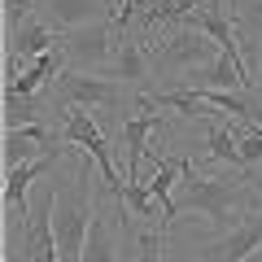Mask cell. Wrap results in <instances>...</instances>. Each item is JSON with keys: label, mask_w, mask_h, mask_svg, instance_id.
I'll return each instance as SVG.
<instances>
[{"label": "cell", "mask_w": 262, "mask_h": 262, "mask_svg": "<svg viewBox=\"0 0 262 262\" xmlns=\"http://www.w3.org/2000/svg\"><path fill=\"white\" fill-rule=\"evenodd\" d=\"M105 75L122 79L127 88H136V92H153L149 79H153V57H149V39L131 35V31H122L118 35V53H114L110 70Z\"/></svg>", "instance_id": "cell-10"}, {"label": "cell", "mask_w": 262, "mask_h": 262, "mask_svg": "<svg viewBox=\"0 0 262 262\" xmlns=\"http://www.w3.org/2000/svg\"><path fill=\"white\" fill-rule=\"evenodd\" d=\"M35 9H39V0H5V35L18 31L27 18H35Z\"/></svg>", "instance_id": "cell-18"}, {"label": "cell", "mask_w": 262, "mask_h": 262, "mask_svg": "<svg viewBox=\"0 0 262 262\" xmlns=\"http://www.w3.org/2000/svg\"><path fill=\"white\" fill-rule=\"evenodd\" d=\"M83 262H122V258H118V241H114V232H110V219L101 214V206H96V214H92V227H88Z\"/></svg>", "instance_id": "cell-14"}, {"label": "cell", "mask_w": 262, "mask_h": 262, "mask_svg": "<svg viewBox=\"0 0 262 262\" xmlns=\"http://www.w3.org/2000/svg\"><path fill=\"white\" fill-rule=\"evenodd\" d=\"M262 245V210H249L236 227H227L219 241L201 249V262H245Z\"/></svg>", "instance_id": "cell-9"}, {"label": "cell", "mask_w": 262, "mask_h": 262, "mask_svg": "<svg viewBox=\"0 0 262 262\" xmlns=\"http://www.w3.org/2000/svg\"><path fill=\"white\" fill-rule=\"evenodd\" d=\"M39 18L53 31L70 35V31H79V27L118 18V0H39Z\"/></svg>", "instance_id": "cell-8"}, {"label": "cell", "mask_w": 262, "mask_h": 262, "mask_svg": "<svg viewBox=\"0 0 262 262\" xmlns=\"http://www.w3.org/2000/svg\"><path fill=\"white\" fill-rule=\"evenodd\" d=\"M70 158H75V153H70ZM92 214H96L92 166L75 158V175H70V184H57V206H53V232H57V258L61 262H83Z\"/></svg>", "instance_id": "cell-2"}, {"label": "cell", "mask_w": 262, "mask_h": 262, "mask_svg": "<svg viewBox=\"0 0 262 262\" xmlns=\"http://www.w3.org/2000/svg\"><path fill=\"white\" fill-rule=\"evenodd\" d=\"M219 53H223V48H219L201 27H175V31H166L162 39H149L153 70H158V75H166V79H184L188 70L214 61Z\"/></svg>", "instance_id": "cell-5"}, {"label": "cell", "mask_w": 262, "mask_h": 262, "mask_svg": "<svg viewBox=\"0 0 262 262\" xmlns=\"http://www.w3.org/2000/svg\"><path fill=\"white\" fill-rule=\"evenodd\" d=\"M158 110H162V105L153 101L149 92H140V101H136V114L122 122V158H127L122 175H127V179H140V162L153 153V149H149V136L166 127V114H158Z\"/></svg>", "instance_id": "cell-7"}, {"label": "cell", "mask_w": 262, "mask_h": 262, "mask_svg": "<svg viewBox=\"0 0 262 262\" xmlns=\"http://www.w3.org/2000/svg\"><path fill=\"white\" fill-rule=\"evenodd\" d=\"M118 18L110 22H92V27H79L66 35V61L70 70H88V75H105L118 53Z\"/></svg>", "instance_id": "cell-6"}, {"label": "cell", "mask_w": 262, "mask_h": 262, "mask_svg": "<svg viewBox=\"0 0 262 262\" xmlns=\"http://www.w3.org/2000/svg\"><path fill=\"white\" fill-rule=\"evenodd\" d=\"M232 18L245 44H262V0H232Z\"/></svg>", "instance_id": "cell-16"}, {"label": "cell", "mask_w": 262, "mask_h": 262, "mask_svg": "<svg viewBox=\"0 0 262 262\" xmlns=\"http://www.w3.org/2000/svg\"><path fill=\"white\" fill-rule=\"evenodd\" d=\"M61 31H53L44 18H27L18 31H9L5 35V57H13V61H31V57H44V53H53V48H61Z\"/></svg>", "instance_id": "cell-12"}, {"label": "cell", "mask_w": 262, "mask_h": 262, "mask_svg": "<svg viewBox=\"0 0 262 262\" xmlns=\"http://www.w3.org/2000/svg\"><path fill=\"white\" fill-rule=\"evenodd\" d=\"M253 184H262V179L245 175V170H236V166L219 170V175H206V170H196L192 162H188L184 179H179V188H175V210L179 214H184V210H201L219 232H227V227H236L249 210H258L262 188H253Z\"/></svg>", "instance_id": "cell-1"}, {"label": "cell", "mask_w": 262, "mask_h": 262, "mask_svg": "<svg viewBox=\"0 0 262 262\" xmlns=\"http://www.w3.org/2000/svg\"><path fill=\"white\" fill-rule=\"evenodd\" d=\"M136 262H166V227H144L136 241Z\"/></svg>", "instance_id": "cell-17"}, {"label": "cell", "mask_w": 262, "mask_h": 262, "mask_svg": "<svg viewBox=\"0 0 262 262\" xmlns=\"http://www.w3.org/2000/svg\"><path fill=\"white\" fill-rule=\"evenodd\" d=\"M48 149H61V136L48 131L44 122H27V127H5V149H0V158H5V170H13L22 162L44 158Z\"/></svg>", "instance_id": "cell-11"}, {"label": "cell", "mask_w": 262, "mask_h": 262, "mask_svg": "<svg viewBox=\"0 0 262 262\" xmlns=\"http://www.w3.org/2000/svg\"><path fill=\"white\" fill-rule=\"evenodd\" d=\"M44 101H48V114H61V110H70V105H83V110L110 118V114L127 110V101H140V92L127 88L114 75H88V70H70V66H66L61 75L48 83Z\"/></svg>", "instance_id": "cell-3"}, {"label": "cell", "mask_w": 262, "mask_h": 262, "mask_svg": "<svg viewBox=\"0 0 262 262\" xmlns=\"http://www.w3.org/2000/svg\"><path fill=\"white\" fill-rule=\"evenodd\" d=\"M245 61H249V75H253V83L262 88V44H245Z\"/></svg>", "instance_id": "cell-19"}, {"label": "cell", "mask_w": 262, "mask_h": 262, "mask_svg": "<svg viewBox=\"0 0 262 262\" xmlns=\"http://www.w3.org/2000/svg\"><path fill=\"white\" fill-rule=\"evenodd\" d=\"M48 101L44 96H22L13 88H5V127H27V122H44Z\"/></svg>", "instance_id": "cell-15"}, {"label": "cell", "mask_w": 262, "mask_h": 262, "mask_svg": "<svg viewBox=\"0 0 262 262\" xmlns=\"http://www.w3.org/2000/svg\"><path fill=\"white\" fill-rule=\"evenodd\" d=\"M196 118H201V127H206V153H210V162H219V166H236V170H241V149H236L232 114L223 118V110L206 105V114H196Z\"/></svg>", "instance_id": "cell-13"}, {"label": "cell", "mask_w": 262, "mask_h": 262, "mask_svg": "<svg viewBox=\"0 0 262 262\" xmlns=\"http://www.w3.org/2000/svg\"><path fill=\"white\" fill-rule=\"evenodd\" d=\"M118 5H122V0H118Z\"/></svg>", "instance_id": "cell-21"}, {"label": "cell", "mask_w": 262, "mask_h": 262, "mask_svg": "<svg viewBox=\"0 0 262 262\" xmlns=\"http://www.w3.org/2000/svg\"><path fill=\"white\" fill-rule=\"evenodd\" d=\"M245 262H262V245H258V249H253V253H249V258H245Z\"/></svg>", "instance_id": "cell-20"}, {"label": "cell", "mask_w": 262, "mask_h": 262, "mask_svg": "<svg viewBox=\"0 0 262 262\" xmlns=\"http://www.w3.org/2000/svg\"><path fill=\"white\" fill-rule=\"evenodd\" d=\"M57 136H61V144H70V149H83L88 158L96 162V170H101L105 196H110V201H122V188H127V175H122V170L114 166L110 136H105V127H96V114H92V110H83V105H70V110H61V122H57Z\"/></svg>", "instance_id": "cell-4"}]
</instances>
